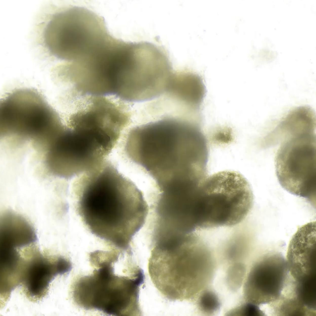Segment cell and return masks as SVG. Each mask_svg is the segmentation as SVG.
Masks as SVG:
<instances>
[{
	"label": "cell",
	"mask_w": 316,
	"mask_h": 316,
	"mask_svg": "<svg viewBox=\"0 0 316 316\" xmlns=\"http://www.w3.org/2000/svg\"><path fill=\"white\" fill-rule=\"evenodd\" d=\"M194 302L201 314H216L221 306V301L218 293L213 287H209L203 290L197 296Z\"/></svg>",
	"instance_id": "cell-12"
},
{
	"label": "cell",
	"mask_w": 316,
	"mask_h": 316,
	"mask_svg": "<svg viewBox=\"0 0 316 316\" xmlns=\"http://www.w3.org/2000/svg\"><path fill=\"white\" fill-rule=\"evenodd\" d=\"M229 314H238L246 316H264L265 314L259 306L252 303L243 301L229 311Z\"/></svg>",
	"instance_id": "cell-13"
},
{
	"label": "cell",
	"mask_w": 316,
	"mask_h": 316,
	"mask_svg": "<svg viewBox=\"0 0 316 316\" xmlns=\"http://www.w3.org/2000/svg\"><path fill=\"white\" fill-rule=\"evenodd\" d=\"M316 222L313 221L299 227L289 242L287 266L297 282L316 280Z\"/></svg>",
	"instance_id": "cell-8"
},
{
	"label": "cell",
	"mask_w": 316,
	"mask_h": 316,
	"mask_svg": "<svg viewBox=\"0 0 316 316\" xmlns=\"http://www.w3.org/2000/svg\"><path fill=\"white\" fill-rule=\"evenodd\" d=\"M276 131L281 137L274 159L279 183L289 193L315 204V124L292 118L280 123Z\"/></svg>",
	"instance_id": "cell-2"
},
{
	"label": "cell",
	"mask_w": 316,
	"mask_h": 316,
	"mask_svg": "<svg viewBox=\"0 0 316 316\" xmlns=\"http://www.w3.org/2000/svg\"><path fill=\"white\" fill-rule=\"evenodd\" d=\"M113 266L98 268L78 278L73 286L74 301L85 310L110 315H141L139 294L144 279L116 275Z\"/></svg>",
	"instance_id": "cell-4"
},
{
	"label": "cell",
	"mask_w": 316,
	"mask_h": 316,
	"mask_svg": "<svg viewBox=\"0 0 316 316\" xmlns=\"http://www.w3.org/2000/svg\"><path fill=\"white\" fill-rule=\"evenodd\" d=\"M73 189L76 211L88 230L110 247L131 249L148 213L143 194L135 184L105 161L78 177Z\"/></svg>",
	"instance_id": "cell-1"
},
{
	"label": "cell",
	"mask_w": 316,
	"mask_h": 316,
	"mask_svg": "<svg viewBox=\"0 0 316 316\" xmlns=\"http://www.w3.org/2000/svg\"><path fill=\"white\" fill-rule=\"evenodd\" d=\"M286 260L280 253H268L254 261L243 285L244 301L259 306L277 303L288 284Z\"/></svg>",
	"instance_id": "cell-7"
},
{
	"label": "cell",
	"mask_w": 316,
	"mask_h": 316,
	"mask_svg": "<svg viewBox=\"0 0 316 316\" xmlns=\"http://www.w3.org/2000/svg\"><path fill=\"white\" fill-rule=\"evenodd\" d=\"M188 120L168 116L160 120L146 136L143 159L147 173L152 178L172 175L180 168L187 147Z\"/></svg>",
	"instance_id": "cell-6"
},
{
	"label": "cell",
	"mask_w": 316,
	"mask_h": 316,
	"mask_svg": "<svg viewBox=\"0 0 316 316\" xmlns=\"http://www.w3.org/2000/svg\"><path fill=\"white\" fill-rule=\"evenodd\" d=\"M206 93V86L200 76L184 71L174 72L166 94L188 108L200 111Z\"/></svg>",
	"instance_id": "cell-10"
},
{
	"label": "cell",
	"mask_w": 316,
	"mask_h": 316,
	"mask_svg": "<svg viewBox=\"0 0 316 316\" xmlns=\"http://www.w3.org/2000/svg\"><path fill=\"white\" fill-rule=\"evenodd\" d=\"M71 269L68 259L60 255L50 254L44 250L28 269L21 285L22 291L31 301H39L48 294L55 278Z\"/></svg>",
	"instance_id": "cell-9"
},
{
	"label": "cell",
	"mask_w": 316,
	"mask_h": 316,
	"mask_svg": "<svg viewBox=\"0 0 316 316\" xmlns=\"http://www.w3.org/2000/svg\"><path fill=\"white\" fill-rule=\"evenodd\" d=\"M123 41L113 42L93 63L86 76L85 85L88 93L108 95L116 65Z\"/></svg>",
	"instance_id": "cell-11"
},
{
	"label": "cell",
	"mask_w": 316,
	"mask_h": 316,
	"mask_svg": "<svg viewBox=\"0 0 316 316\" xmlns=\"http://www.w3.org/2000/svg\"><path fill=\"white\" fill-rule=\"evenodd\" d=\"M63 124L59 113L35 88L15 89L1 100L3 133L40 137L56 132Z\"/></svg>",
	"instance_id": "cell-5"
},
{
	"label": "cell",
	"mask_w": 316,
	"mask_h": 316,
	"mask_svg": "<svg viewBox=\"0 0 316 316\" xmlns=\"http://www.w3.org/2000/svg\"><path fill=\"white\" fill-rule=\"evenodd\" d=\"M148 270L155 286L165 298L182 301L207 281L210 256L200 243L151 252Z\"/></svg>",
	"instance_id": "cell-3"
}]
</instances>
